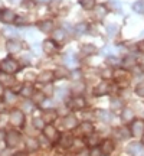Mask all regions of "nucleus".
<instances>
[{"mask_svg":"<svg viewBox=\"0 0 144 156\" xmlns=\"http://www.w3.org/2000/svg\"><path fill=\"white\" fill-rule=\"evenodd\" d=\"M117 32H118V26H117V25H112V23H111V25H108V26H107V34H108V36H110V38L115 36Z\"/></svg>","mask_w":144,"mask_h":156,"instance_id":"4c0bfd02","label":"nucleus"},{"mask_svg":"<svg viewBox=\"0 0 144 156\" xmlns=\"http://www.w3.org/2000/svg\"><path fill=\"white\" fill-rule=\"evenodd\" d=\"M15 156H28V153H26V152H17Z\"/></svg>","mask_w":144,"mask_h":156,"instance_id":"09e8293b","label":"nucleus"},{"mask_svg":"<svg viewBox=\"0 0 144 156\" xmlns=\"http://www.w3.org/2000/svg\"><path fill=\"white\" fill-rule=\"evenodd\" d=\"M71 88H72V93H74V94H77V95L82 94L84 91H85V83H84V81H77V83L72 84Z\"/></svg>","mask_w":144,"mask_h":156,"instance_id":"393cba45","label":"nucleus"},{"mask_svg":"<svg viewBox=\"0 0 144 156\" xmlns=\"http://www.w3.org/2000/svg\"><path fill=\"white\" fill-rule=\"evenodd\" d=\"M53 78H55V74L52 73V71H49V69H46V71H42L38 75V81L42 84H49Z\"/></svg>","mask_w":144,"mask_h":156,"instance_id":"dca6fc26","label":"nucleus"},{"mask_svg":"<svg viewBox=\"0 0 144 156\" xmlns=\"http://www.w3.org/2000/svg\"><path fill=\"white\" fill-rule=\"evenodd\" d=\"M100 149H101V152H102V155L104 156H110L112 152L115 151V143H114V140L105 139V140L101 142Z\"/></svg>","mask_w":144,"mask_h":156,"instance_id":"0eeeda50","label":"nucleus"},{"mask_svg":"<svg viewBox=\"0 0 144 156\" xmlns=\"http://www.w3.org/2000/svg\"><path fill=\"white\" fill-rule=\"evenodd\" d=\"M128 129H130V134L133 137H143L144 136V120L143 119H134Z\"/></svg>","mask_w":144,"mask_h":156,"instance_id":"f257e3e1","label":"nucleus"},{"mask_svg":"<svg viewBox=\"0 0 144 156\" xmlns=\"http://www.w3.org/2000/svg\"><path fill=\"white\" fill-rule=\"evenodd\" d=\"M87 30H88V25H87L85 22L78 23L77 26H75V32H77V35H84Z\"/></svg>","mask_w":144,"mask_h":156,"instance_id":"f704fd0d","label":"nucleus"},{"mask_svg":"<svg viewBox=\"0 0 144 156\" xmlns=\"http://www.w3.org/2000/svg\"><path fill=\"white\" fill-rule=\"evenodd\" d=\"M97 51L98 49H97V46H95L94 44H84L82 46H81V54H82V55H87V56L94 55Z\"/></svg>","mask_w":144,"mask_h":156,"instance_id":"4be33fe9","label":"nucleus"},{"mask_svg":"<svg viewBox=\"0 0 144 156\" xmlns=\"http://www.w3.org/2000/svg\"><path fill=\"white\" fill-rule=\"evenodd\" d=\"M143 38H144V34H143Z\"/></svg>","mask_w":144,"mask_h":156,"instance_id":"6e6d98bb","label":"nucleus"},{"mask_svg":"<svg viewBox=\"0 0 144 156\" xmlns=\"http://www.w3.org/2000/svg\"><path fill=\"white\" fill-rule=\"evenodd\" d=\"M5 35H7L9 38H15V36H17V32L12 28H6L5 29Z\"/></svg>","mask_w":144,"mask_h":156,"instance_id":"37998d69","label":"nucleus"},{"mask_svg":"<svg viewBox=\"0 0 144 156\" xmlns=\"http://www.w3.org/2000/svg\"><path fill=\"white\" fill-rule=\"evenodd\" d=\"M53 74H55L56 80H65V78H68L71 75V73L68 71L67 67H58L55 71H53Z\"/></svg>","mask_w":144,"mask_h":156,"instance_id":"5701e85b","label":"nucleus"},{"mask_svg":"<svg viewBox=\"0 0 144 156\" xmlns=\"http://www.w3.org/2000/svg\"><path fill=\"white\" fill-rule=\"evenodd\" d=\"M63 62L68 67H77V58H75V55H72L71 52L63 56Z\"/></svg>","mask_w":144,"mask_h":156,"instance_id":"bb28decb","label":"nucleus"},{"mask_svg":"<svg viewBox=\"0 0 144 156\" xmlns=\"http://www.w3.org/2000/svg\"><path fill=\"white\" fill-rule=\"evenodd\" d=\"M6 49H7L9 54H17V52L22 51V44L15 41V39H10V41L6 44Z\"/></svg>","mask_w":144,"mask_h":156,"instance_id":"4468645a","label":"nucleus"},{"mask_svg":"<svg viewBox=\"0 0 144 156\" xmlns=\"http://www.w3.org/2000/svg\"><path fill=\"white\" fill-rule=\"evenodd\" d=\"M43 98H45V94L43 91H35L33 95H32V100H33V103H43Z\"/></svg>","mask_w":144,"mask_h":156,"instance_id":"c9c22d12","label":"nucleus"},{"mask_svg":"<svg viewBox=\"0 0 144 156\" xmlns=\"http://www.w3.org/2000/svg\"><path fill=\"white\" fill-rule=\"evenodd\" d=\"M137 65H139L141 69H144V54H140L137 56Z\"/></svg>","mask_w":144,"mask_h":156,"instance_id":"c03bdc74","label":"nucleus"},{"mask_svg":"<svg viewBox=\"0 0 144 156\" xmlns=\"http://www.w3.org/2000/svg\"><path fill=\"white\" fill-rule=\"evenodd\" d=\"M139 49L141 51V54H144V41H143V42H140V44H139Z\"/></svg>","mask_w":144,"mask_h":156,"instance_id":"49530a36","label":"nucleus"},{"mask_svg":"<svg viewBox=\"0 0 144 156\" xmlns=\"http://www.w3.org/2000/svg\"><path fill=\"white\" fill-rule=\"evenodd\" d=\"M58 142H59V145L63 147V149H69L72 145H74V137H72V134L69 133H63L62 136H59V139H58Z\"/></svg>","mask_w":144,"mask_h":156,"instance_id":"9b49d317","label":"nucleus"},{"mask_svg":"<svg viewBox=\"0 0 144 156\" xmlns=\"http://www.w3.org/2000/svg\"><path fill=\"white\" fill-rule=\"evenodd\" d=\"M134 93L135 95H139L141 98H144V83H139L135 85V88H134Z\"/></svg>","mask_w":144,"mask_h":156,"instance_id":"58836bf2","label":"nucleus"},{"mask_svg":"<svg viewBox=\"0 0 144 156\" xmlns=\"http://www.w3.org/2000/svg\"><path fill=\"white\" fill-rule=\"evenodd\" d=\"M5 110H6V103L0 101V113H5Z\"/></svg>","mask_w":144,"mask_h":156,"instance_id":"a18cd8bd","label":"nucleus"},{"mask_svg":"<svg viewBox=\"0 0 144 156\" xmlns=\"http://www.w3.org/2000/svg\"><path fill=\"white\" fill-rule=\"evenodd\" d=\"M114 136L120 140H125L127 137L131 136V134H130V129H127L125 126H120V127L114 129Z\"/></svg>","mask_w":144,"mask_h":156,"instance_id":"ddd939ff","label":"nucleus"},{"mask_svg":"<svg viewBox=\"0 0 144 156\" xmlns=\"http://www.w3.org/2000/svg\"><path fill=\"white\" fill-rule=\"evenodd\" d=\"M33 127L35 129H39V130H40V129H42V130H43V127H45V124H46V123L43 122V119H42V117H35L33 119Z\"/></svg>","mask_w":144,"mask_h":156,"instance_id":"e433bc0d","label":"nucleus"},{"mask_svg":"<svg viewBox=\"0 0 144 156\" xmlns=\"http://www.w3.org/2000/svg\"><path fill=\"white\" fill-rule=\"evenodd\" d=\"M108 64H110V65H117V67H118V65L121 64V61H120V58H117L115 55H111L110 58H108Z\"/></svg>","mask_w":144,"mask_h":156,"instance_id":"ea45409f","label":"nucleus"},{"mask_svg":"<svg viewBox=\"0 0 144 156\" xmlns=\"http://www.w3.org/2000/svg\"><path fill=\"white\" fill-rule=\"evenodd\" d=\"M62 124H63V127H65V129H68V130H72V129H75L78 126V119L74 116V114H68V116L63 117Z\"/></svg>","mask_w":144,"mask_h":156,"instance_id":"9d476101","label":"nucleus"},{"mask_svg":"<svg viewBox=\"0 0 144 156\" xmlns=\"http://www.w3.org/2000/svg\"><path fill=\"white\" fill-rule=\"evenodd\" d=\"M85 143H87V146H89V147H97L98 143H100V136L95 133L88 134L87 139H85Z\"/></svg>","mask_w":144,"mask_h":156,"instance_id":"b1692460","label":"nucleus"},{"mask_svg":"<svg viewBox=\"0 0 144 156\" xmlns=\"http://www.w3.org/2000/svg\"><path fill=\"white\" fill-rule=\"evenodd\" d=\"M89 156H102V152H101V149L98 147V146H97V147H91Z\"/></svg>","mask_w":144,"mask_h":156,"instance_id":"a19ab883","label":"nucleus"},{"mask_svg":"<svg viewBox=\"0 0 144 156\" xmlns=\"http://www.w3.org/2000/svg\"><path fill=\"white\" fill-rule=\"evenodd\" d=\"M50 90H53V88H52V87H49V85H48V87H46V94H50V93H52Z\"/></svg>","mask_w":144,"mask_h":156,"instance_id":"8fccbe9b","label":"nucleus"},{"mask_svg":"<svg viewBox=\"0 0 144 156\" xmlns=\"http://www.w3.org/2000/svg\"><path fill=\"white\" fill-rule=\"evenodd\" d=\"M19 142H20V133H17L16 130H10V132H7L5 136V143L6 146L12 149V147H15V146L19 145Z\"/></svg>","mask_w":144,"mask_h":156,"instance_id":"7ed1b4c3","label":"nucleus"},{"mask_svg":"<svg viewBox=\"0 0 144 156\" xmlns=\"http://www.w3.org/2000/svg\"><path fill=\"white\" fill-rule=\"evenodd\" d=\"M35 93V90L32 85H25V87H22L20 88V95H23L25 98H29V97H32Z\"/></svg>","mask_w":144,"mask_h":156,"instance_id":"c85d7f7f","label":"nucleus"},{"mask_svg":"<svg viewBox=\"0 0 144 156\" xmlns=\"http://www.w3.org/2000/svg\"><path fill=\"white\" fill-rule=\"evenodd\" d=\"M0 156H12L10 155V151H3L2 153H0Z\"/></svg>","mask_w":144,"mask_h":156,"instance_id":"de8ad7c7","label":"nucleus"},{"mask_svg":"<svg viewBox=\"0 0 144 156\" xmlns=\"http://www.w3.org/2000/svg\"><path fill=\"white\" fill-rule=\"evenodd\" d=\"M133 10L139 15H144V0H137L133 5Z\"/></svg>","mask_w":144,"mask_h":156,"instance_id":"2f4dec72","label":"nucleus"},{"mask_svg":"<svg viewBox=\"0 0 144 156\" xmlns=\"http://www.w3.org/2000/svg\"><path fill=\"white\" fill-rule=\"evenodd\" d=\"M56 117H58V113H56L55 110H52V108L45 110L43 114H42V119H43V122L46 123V124H52V123L56 120Z\"/></svg>","mask_w":144,"mask_h":156,"instance_id":"f3484780","label":"nucleus"},{"mask_svg":"<svg viewBox=\"0 0 144 156\" xmlns=\"http://www.w3.org/2000/svg\"><path fill=\"white\" fill-rule=\"evenodd\" d=\"M42 49H43V52L46 55H52L58 49V44H56L53 39H46L43 44H42Z\"/></svg>","mask_w":144,"mask_h":156,"instance_id":"1a4fd4ad","label":"nucleus"},{"mask_svg":"<svg viewBox=\"0 0 144 156\" xmlns=\"http://www.w3.org/2000/svg\"><path fill=\"white\" fill-rule=\"evenodd\" d=\"M3 94V85H2V84H0V95Z\"/></svg>","mask_w":144,"mask_h":156,"instance_id":"603ef678","label":"nucleus"},{"mask_svg":"<svg viewBox=\"0 0 144 156\" xmlns=\"http://www.w3.org/2000/svg\"><path fill=\"white\" fill-rule=\"evenodd\" d=\"M79 5L82 6L85 10H91L95 7V0H79Z\"/></svg>","mask_w":144,"mask_h":156,"instance_id":"72a5a7b5","label":"nucleus"},{"mask_svg":"<svg viewBox=\"0 0 144 156\" xmlns=\"http://www.w3.org/2000/svg\"><path fill=\"white\" fill-rule=\"evenodd\" d=\"M26 146H28L29 151H36V149H39V147H40V145H39V140L33 139V137H29V139L26 140Z\"/></svg>","mask_w":144,"mask_h":156,"instance_id":"7c9ffc66","label":"nucleus"},{"mask_svg":"<svg viewBox=\"0 0 144 156\" xmlns=\"http://www.w3.org/2000/svg\"><path fill=\"white\" fill-rule=\"evenodd\" d=\"M43 136L45 139H48L49 142H58L59 139V132L53 124H46L43 127Z\"/></svg>","mask_w":144,"mask_h":156,"instance_id":"20e7f679","label":"nucleus"},{"mask_svg":"<svg viewBox=\"0 0 144 156\" xmlns=\"http://www.w3.org/2000/svg\"><path fill=\"white\" fill-rule=\"evenodd\" d=\"M85 100H84L82 97H75V98H72L69 103H68V106H69V108H72V110H82L84 107H85Z\"/></svg>","mask_w":144,"mask_h":156,"instance_id":"f8f14e48","label":"nucleus"},{"mask_svg":"<svg viewBox=\"0 0 144 156\" xmlns=\"http://www.w3.org/2000/svg\"><path fill=\"white\" fill-rule=\"evenodd\" d=\"M39 2H42V3H46V2H49V0H39Z\"/></svg>","mask_w":144,"mask_h":156,"instance_id":"5fc2aeb1","label":"nucleus"},{"mask_svg":"<svg viewBox=\"0 0 144 156\" xmlns=\"http://www.w3.org/2000/svg\"><path fill=\"white\" fill-rule=\"evenodd\" d=\"M53 41L55 42H62L63 39H65V30H62V29H56L53 30Z\"/></svg>","mask_w":144,"mask_h":156,"instance_id":"473e14b6","label":"nucleus"},{"mask_svg":"<svg viewBox=\"0 0 144 156\" xmlns=\"http://www.w3.org/2000/svg\"><path fill=\"white\" fill-rule=\"evenodd\" d=\"M25 108H26V110H30V108H32V104L26 103V104H25Z\"/></svg>","mask_w":144,"mask_h":156,"instance_id":"3c124183","label":"nucleus"},{"mask_svg":"<svg viewBox=\"0 0 144 156\" xmlns=\"http://www.w3.org/2000/svg\"><path fill=\"white\" fill-rule=\"evenodd\" d=\"M95 117H97L100 122H102V123H110L111 119H112V114H111L110 112H107V110L100 108V110H97V112H95Z\"/></svg>","mask_w":144,"mask_h":156,"instance_id":"a211bd4d","label":"nucleus"},{"mask_svg":"<svg viewBox=\"0 0 144 156\" xmlns=\"http://www.w3.org/2000/svg\"><path fill=\"white\" fill-rule=\"evenodd\" d=\"M38 28L43 34H50V32H53V22L52 20H42V22H39Z\"/></svg>","mask_w":144,"mask_h":156,"instance_id":"aec40b11","label":"nucleus"},{"mask_svg":"<svg viewBox=\"0 0 144 156\" xmlns=\"http://www.w3.org/2000/svg\"><path fill=\"white\" fill-rule=\"evenodd\" d=\"M122 64H124V68H125V69H127V68H131V67H135V65H137V56H133V55L125 56Z\"/></svg>","mask_w":144,"mask_h":156,"instance_id":"a878e982","label":"nucleus"},{"mask_svg":"<svg viewBox=\"0 0 144 156\" xmlns=\"http://www.w3.org/2000/svg\"><path fill=\"white\" fill-rule=\"evenodd\" d=\"M127 153L131 156H143L144 146L141 145V142H133L127 146Z\"/></svg>","mask_w":144,"mask_h":156,"instance_id":"423d86ee","label":"nucleus"},{"mask_svg":"<svg viewBox=\"0 0 144 156\" xmlns=\"http://www.w3.org/2000/svg\"><path fill=\"white\" fill-rule=\"evenodd\" d=\"M0 20L5 23H13L16 22V13L10 9H3L0 12Z\"/></svg>","mask_w":144,"mask_h":156,"instance_id":"6e6552de","label":"nucleus"},{"mask_svg":"<svg viewBox=\"0 0 144 156\" xmlns=\"http://www.w3.org/2000/svg\"><path fill=\"white\" fill-rule=\"evenodd\" d=\"M9 122H10L12 126L22 127L23 123H25V114H23V112H20V110H13V112L10 113Z\"/></svg>","mask_w":144,"mask_h":156,"instance_id":"39448f33","label":"nucleus"},{"mask_svg":"<svg viewBox=\"0 0 144 156\" xmlns=\"http://www.w3.org/2000/svg\"><path fill=\"white\" fill-rule=\"evenodd\" d=\"M110 93V84L107 83V81H102V83H100L97 87H95V91L94 94L97 95V97H101V95H105Z\"/></svg>","mask_w":144,"mask_h":156,"instance_id":"2eb2a0df","label":"nucleus"},{"mask_svg":"<svg viewBox=\"0 0 144 156\" xmlns=\"http://www.w3.org/2000/svg\"><path fill=\"white\" fill-rule=\"evenodd\" d=\"M141 145L144 146V136H143V137H141Z\"/></svg>","mask_w":144,"mask_h":156,"instance_id":"864d4df0","label":"nucleus"},{"mask_svg":"<svg viewBox=\"0 0 144 156\" xmlns=\"http://www.w3.org/2000/svg\"><path fill=\"white\" fill-rule=\"evenodd\" d=\"M15 100H16L15 93H12V91H6V101H7V103H15Z\"/></svg>","mask_w":144,"mask_h":156,"instance_id":"79ce46f5","label":"nucleus"},{"mask_svg":"<svg viewBox=\"0 0 144 156\" xmlns=\"http://www.w3.org/2000/svg\"><path fill=\"white\" fill-rule=\"evenodd\" d=\"M0 69L6 74H15L19 71V64L15 59L7 58V59H3V61L0 62Z\"/></svg>","mask_w":144,"mask_h":156,"instance_id":"f03ea898","label":"nucleus"},{"mask_svg":"<svg viewBox=\"0 0 144 156\" xmlns=\"http://www.w3.org/2000/svg\"><path fill=\"white\" fill-rule=\"evenodd\" d=\"M110 107L112 112H121L122 110V101L120 98H112L110 103Z\"/></svg>","mask_w":144,"mask_h":156,"instance_id":"cd10ccee","label":"nucleus"},{"mask_svg":"<svg viewBox=\"0 0 144 156\" xmlns=\"http://www.w3.org/2000/svg\"><path fill=\"white\" fill-rule=\"evenodd\" d=\"M107 13H108V9H107L105 6H98V7H95V16L97 19H104L107 16Z\"/></svg>","mask_w":144,"mask_h":156,"instance_id":"c756f323","label":"nucleus"},{"mask_svg":"<svg viewBox=\"0 0 144 156\" xmlns=\"http://www.w3.org/2000/svg\"><path fill=\"white\" fill-rule=\"evenodd\" d=\"M134 112L131 110V108H128V107H125V108H122L121 110V122L122 123H131L134 120Z\"/></svg>","mask_w":144,"mask_h":156,"instance_id":"6ab92c4d","label":"nucleus"},{"mask_svg":"<svg viewBox=\"0 0 144 156\" xmlns=\"http://www.w3.org/2000/svg\"><path fill=\"white\" fill-rule=\"evenodd\" d=\"M79 132L84 134V136H88V134L94 133V124L91 122H84L79 124Z\"/></svg>","mask_w":144,"mask_h":156,"instance_id":"412c9836","label":"nucleus"}]
</instances>
